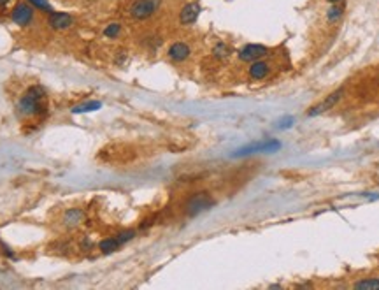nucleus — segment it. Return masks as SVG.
<instances>
[{
	"mask_svg": "<svg viewBox=\"0 0 379 290\" xmlns=\"http://www.w3.org/2000/svg\"><path fill=\"white\" fill-rule=\"evenodd\" d=\"M46 109V94L42 90V87L39 85H34L30 87L25 95L20 99L18 102V111H20L21 116H37L42 111Z\"/></svg>",
	"mask_w": 379,
	"mask_h": 290,
	"instance_id": "obj_1",
	"label": "nucleus"
},
{
	"mask_svg": "<svg viewBox=\"0 0 379 290\" xmlns=\"http://www.w3.org/2000/svg\"><path fill=\"white\" fill-rule=\"evenodd\" d=\"M213 206H214V199L211 197V193L199 192L186 200V204H184V213H186V216L193 218L197 216V214L204 213V211L211 209Z\"/></svg>",
	"mask_w": 379,
	"mask_h": 290,
	"instance_id": "obj_2",
	"label": "nucleus"
},
{
	"mask_svg": "<svg viewBox=\"0 0 379 290\" xmlns=\"http://www.w3.org/2000/svg\"><path fill=\"white\" fill-rule=\"evenodd\" d=\"M160 0H135L130 6V16L134 20H148L158 11Z\"/></svg>",
	"mask_w": 379,
	"mask_h": 290,
	"instance_id": "obj_3",
	"label": "nucleus"
},
{
	"mask_svg": "<svg viewBox=\"0 0 379 290\" xmlns=\"http://www.w3.org/2000/svg\"><path fill=\"white\" fill-rule=\"evenodd\" d=\"M11 18H13L14 23L20 25V27H27V25H30L32 20H34V7L25 2L16 4L13 13H11Z\"/></svg>",
	"mask_w": 379,
	"mask_h": 290,
	"instance_id": "obj_4",
	"label": "nucleus"
},
{
	"mask_svg": "<svg viewBox=\"0 0 379 290\" xmlns=\"http://www.w3.org/2000/svg\"><path fill=\"white\" fill-rule=\"evenodd\" d=\"M269 55V48L262 44H246L244 48L239 51V60L242 62H256L262 60L263 56Z\"/></svg>",
	"mask_w": 379,
	"mask_h": 290,
	"instance_id": "obj_5",
	"label": "nucleus"
},
{
	"mask_svg": "<svg viewBox=\"0 0 379 290\" xmlns=\"http://www.w3.org/2000/svg\"><path fill=\"white\" fill-rule=\"evenodd\" d=\"M279 148H281L279 141H262V142H253V144L244 146V148L239 150L235 155L241 157V155H249V153H255V152H276V150Z\"/></svg>",
	"mask_w": 379,
	"mask_h": 290,
	"instance_id": "obj_6",
	"label": "nucleus"
},
{
	"mask_svg": "<svg viewBox=\"0 0 379 290\" xmlns=\"http://www.w3.org/2000/svg\"><path fill=\"white\" fill-rule=\"evenodd\" d=\"M48 23L55 30H65V28H69L72 25V16L67 13H53L51 11L48 18Z\"/></svg>",
	"mask_w": 379,
	"mask_h": 290,
	"instance_id": "obj_7",
	"label": "nucleus"
},
{
	"mask_svg": "<svg viewBox=\"0 0 379 290\" xmlns=\"http://www.w3.org/2000/svg\"><path fill=\"white\" fill-rule=\"evenodd\" d=\"M190 53H192V49L186 42H174V44H170L167 55L172 62H184L190 56Z\"/></svg>",
	"mask_w": 379,
	"mask_h": 290,
	"instance_id": "obj_8",
	"label": "nucleus"
},
{
	"mask_svg": "<svg viewBox=\"0 0 379 290\" xmlns=\"http://www.w3.org/2000/svg\"><path fill=\"white\" fill-rule=\"evenodd\" d=\"M341 95H342V90H337V92H334V94H330L327 97V99L323 100V102H320L318 106H314L313 109H309V116H316V114H321V113H325V111H328L330 107H334L335 104L339 102V99H341Z\"/></svg>",
	"mask_w": 379,
	"mask_h": 290,
	"instance_id": "obj_9",
	"label": "nucleus"
},
{
	"mask_svg": "<svg viewBox=\"0 0 379 290\" xmlns=\"http://www.w3.org/2000/svg\"><path fill=\"white\" fill-rule=\"evenodd\" d=\"M62 222H63V225H65L67 229L77 227V225H81L84 222V211L79 209V207H70V209L65 211Z\"/></svg>",
	"mask_w": 379,
	"mask_h": 290,
	"instance_id": "obj_10",
	"label": "nucleus"
},
{
	"mask_svg": "<svg viewBox=\"0 0 379 290\" xmlns=\"http://www.w3.org/2000/svg\"><path fill=\"white\" fill-rule=\"evenodd\" d=\"M270 74V65L263 60H256V62H251L249 65V78L255 81L265 80L267 76Z\"/></svg>",
	"mask_w": 379,
	"mask_h": 290,
	"instance_id": "obj_11",
	"label": "nucleus"
},
{
	"mask_svg": "<svg viewBox=\"0 0 379 290\" xmlns=\"http://www.w3.org/2000/svg\"><path fill=\"white\" fill-rule=\"evenodd\" d=\"M199 14H200V6L197 2H192V4H188V6H184L183 11H181V14H179L181 25L195 23L197 18H199Z\"/></svg>",
	"mask_w": 379,
	"mask_h": 290,
	"instance_id": "obj_12",
	"label": "nucleus"
},
{
	"mask_svg": "<svg viewBox=\"0 0 379 290\" xmlns=\"http://www.w3.org/2000/svg\"><path fill=\"white\" fill-rule=\"evenodd\" d=\"M121 245H123V243L118 239V236H114V238L102 239V241L99 243V250L102 253H113V252H116V250H120Z\"/></svg>",
	"mask_w": 379,
	"mask_h": 290,
	"instance_id": "obj_13",
	"label": "nucleus"
},
{
	"mask_svg": "<svg viewBox=\"0 0 379 290\" xmlns=\"http://www.w3.org/2000/svg\"><path fill=\"white\" fill-rule=\"evenodd\" d=\"M358 290H379V278H365V280H360L353 285Z\"/></svg>",
	"mask_w": 379,
	"mask_h": 290,
	"instance_id": "obj_14",
	"label": "nucleus"
},
{
	"mask_svg": "<svg viewBox=\"0 0 379 290\" xmlns=\"http://www.w3.org/2000/svg\"><path fill=\"white\" fill-rule=\"evenodd\" d=\"M213 55H214V58L225 60V58H228V55H230V48H228L225 42H218V44L213 48Z\"/></svg>",
	"mask_w": 379,
	"mask_h": 290,
	"instance_id": "obj_15",
	"label": "nucleus"
},
{
	"mask_svg": "<svg viewBox=\"0 0 379 290\" xmlns=\"http://www.w3.org/2000/svg\"><path fill=\"white\" fill-rule=\"evenodd\" d=\"M341 16H342V7L339 6V4H334V6L327 11V18H328V21H332V23L341 20Z\"/></svg>",
	"mask_w": 379,
	"mask_h": 290,
	"instance_id": "obj_16",
	"label": "nucleus"
},
{
	"mask_svg": "<svg viewBox=\"0 0 379 290\" xmlns=\"http://www.w3.org/2000/svg\"><path fill=\"white\" fill-rule=\"evenodd\" d=\"M100 106H102L100 102H93V100H91V102L79 104V106H76L72 111H74V113H88V111H97Z\"/></svg>",
	"mask_w": 379,
	"mask_h": 290,
	"instance_id": "obj_17",
	"label": "nucleus"
},
{
	"mask_svg": "<svg viewBox=\"0 0 379 290\" xmlns=\"http://www.w3.org/2000/svg\"><path fill=\"white\" fill-rule=\"evenodd\" d=\"M120 32H121L120 23H111V25H107V27H106V30H104V35H106V37H109V39H114V37H118V35H120Z\"/></svg>",
	"mask_w": 379,
	"mask_h": 290,
	"instance_id": "obj_18",
	"label": "nucleus"
},
{
	"mask_svg": "<svg viewBox=\"0 0 379 290\" xmlns=\"http://www.w3.org/2000/svg\"><path fill=\"white\" fill-rule=\"evenodd\" d=\"M28 2H30L35 9L44 11V13H51V6H49L48 0H28Z\"/></svg>",
	"mask_w": 379,
	"mask_h": 290,
	"instance_id": "obj_19",
	"label": "nucleus"
},
{
	"mask_svg": "<svg viewBox=\"0 0 379 290\" xmlns=\"http://www.w3.org/2000/svg\"><path fill=\"white\" fill-rule=\"evenodd\" d=\"M134 236H135L134 231H125V232H120V234H118V239H120L121 243H127V241H130V239H134Z\"/></svg>",
	"mask_w": 379,
	"mask_h": 290,
	"instance_id": "obj_20",
	"label": "nucleus"
},
{
	"mask_svg": "<svg viewBox=\"0 0 379 290\" xmlns=\"http://www.w3.org/2000/svg\"><path fill=\"white\" fill-rule=\"evenodd\" d=\"M9 2H11V0H0V7L7 6V4H9Z\"/></svg>",
	"mask_w": 379,
	"mask_h": 290,
	"instance_id": "obj_21",
	"label": "nucleus"
},
{
	"mask_svg": "<svg viewBox=\"0 0 379 290\" xmlns=\"http://www.w3.org/2000/svg\"><path fill=\"white\" fill-rule=\"evenodd\" d=\"M327 2H330V4H339L341 0H327Z\"/></svg>",
	"mask_w": 379,
	"mask_h": 290,
	"instance_id": "obj_22",
	"label": "nucleus"
}]
</instances>
